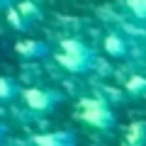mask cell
Listing matches in <instances>:
<instances>
[{"label": "cell", "mask_w": 146, "mask_h": 146, "mask_svg": "<svg viewBox=\"0 0 146 146\" xmlns=\"http://www.w3.org/2000/svg\"><path fill=\"white\" fill-rule=\"evenodd\" d=\"M22 85L10 76H0V102H15L20 98Z\"/></svg>", "instance_id": "cell-10"}, {"label": "cell", "mask_w": 146, "mask_h": 146, "mask_svg": "<svg viewBox=\"0 0 146 146\" xmlns=\"http://www.w3.org/2000/svg\"><path fill=\"white\" fill-rule=\"evenodd\" d=\"M12 3H15V0H0V12L5 10V7H10V5H12Z\"/></svg>", "instance_id": "cell-13"}, {"label": "cell", "mask_w": 146, "mask_h": 146, "mask_svg": "<svg viewBox=\"0 0 146 146\" xmlns=\"http://www.w3.org/2000/svg\"><path fill=\"white\" fill-rule=\"evenodd\" d=\"M12 7L20 12V17L25 20V25L29 27V29H34V27L42 22V17H44V12H42V7H39L36 0H15Z\"/></svg>", "instance_id": "cell-7"}, {"label": "cell", "mask_w": 146, "mask_h": 146, "mask_svg": "<svg viewBox=\"0 0 146 146\" xmlns=\"http://www.w3.org/2000/svg\"><path fill=\"white\" fill-rule=\"evenodd\" d=\"M17 100H22V105L34 115H49L63 102V93L51 88H22Z\"/></svg>", "instance_id": "cell-3"}, {"label": "cell", "mask_w": 146, "mask_h": 146, "mask_svg": "<svg viewBox=\"0 0 146 146\" xmlns=\"http://www.w3.org/2000/svg\"><path fill=\"white\" fill-rule=\"evenodd\" d=\"M29 146H78V136L71 129L42 131V134L29 136Z\"/></svg>", "instance_id": "cell-4"}, {"label": "cell", "mask_w": 146, "mask_h": 146, "mask_svg": "<svg viewBox=\"0 0 146 146\" xmlns=\"http://www.w3.org/2000/svg\"><path fill=\"white\" fill-rule=\"evenodd\" d=\"M102 49H105V54H107V56H112V58H127V56H129V51H131L129 39H127L122 32H117V29H112V32H107V34H105Z\"/></svg>", "instance_id": "cell-6"}, {"label": "cell", "mask_w": 146, "mask_h": 146, "mask_svg": "<svg viewBox=\"0 0 146 146\" xmlns=\"http://www.w3.org/2000/svg\"><path fill=\"white\" fill-rule=\"evenodd\" d=\"M78 117L80 122L95 127L100 131H110L112 127L117 124V117H115V110L110 107L102 98H85L78 102Z\"/></svg>", "instance_id": "cell-2"}, {"label": "cell", "mask_w": 146, "mask_h": 146, "mask_svg": "<svg viewBox=\"0 0 146 146\" xmlns=\"http://www.w3.org/2000/svg\"><path fill=\"white\" fill-rule=\"evenodd\" d=\"M124 93L134 100H146V76L144 73H131L124 80Z\"/></svg>", "instance_id": "cell-9"}, {"label": "cell", "mask_w": 146, "mask_h": 146, "mask_svg": "<svg viewBox=\"0 0 146 146\" xmlns=\"http://www.w3.org/2000/svg\"><path fill=\"white\" fill-rule=\"evenodd\" d=\"M122 146H146V122L136 119L127 127L124 136H122Z\"/></svg>", "instance_id": "cell-8"}, {"label": "cell", "mask_w": 146, "mask_h": 146, "mask_svg": "<svg viewBox=\"0 0 146 146\" xmlns=\"http://www.w3.org/2000/svg\"><path fill=\"white\" fill-rule=\"evenodd\" d=\"M15 54L27 61H36V58H46L51 54V46L44 39H20L15 44Z\"/></svg>", "instance_id": "cell-5"}, {"label": "cell", "mask_w": 146, "mask_h": 146, "mask_svg": "<svg viewBox=\"0 0 146 146\" xmlns=\"http://www.w3.org/2000/svg\"><path fill=\"white\" fill-rule=\"evenodd\" d=\"M124 7L134 20L146 22V0H124Z\"/></svg>", "instance_id": "cell-11"}, {"label": "cell", "mask_w": 146, "mask_h": 146, "mask_svg": "<svg viewBox=\"0 0 146 146\" xmlns=\"http://www.w3.org/2000/svg\"><path fill=\"white\" fill-rule=\"evenodd\" d=\"M5 139H7V127L3 124V122H0V146L5 144Z\"/></svg>", "instance_id": "cell-12"}, {"label": "cell", "mask_w": 146, "mask_h": 146, "mask_svg": "<svg viewBox=\"0 0 146 146\" xmlns=\"http://www.w3.org/2000/svg\"><path fill=\"white\" fill-rule=\"evenodd\" d=\"M54 58L68 73H90L95 68V63H98L93 46H88L80 36H66V39H61Z\"/></svg>", "instance_id": "cell-1"}]
</instances>
